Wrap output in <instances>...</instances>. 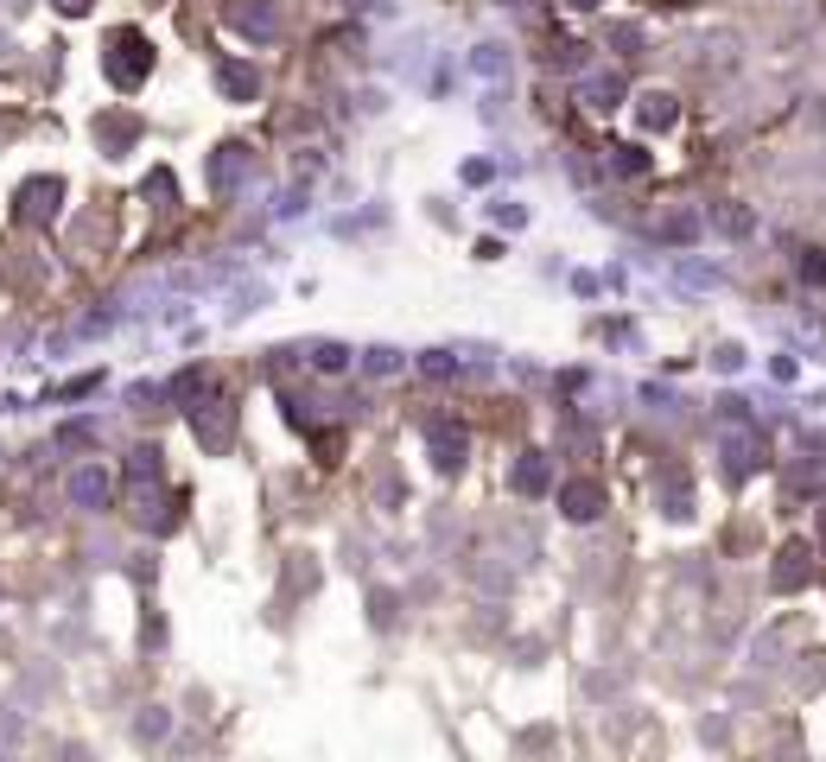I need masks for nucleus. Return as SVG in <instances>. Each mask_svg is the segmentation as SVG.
I'll list each match as a JSON object with an SVG mask.
<instances>
[{
  "mask_svg": "<svg viewBox=\"0 0 826 762\" xmlns=\"http://www.w3.org/2000/svg\"><path fill=\"white\" fill-rule=\"evenodd\" d=\"M102 71H108L121 90H133V83H141V77L153 71V51H147V39L121 26V32L108 39V51H102Z\"/></svg>",
  "mask_w": 826,
  "mask_h": 762,
  "instance_id": "f257e3e1",
  "label": "nucleus"
},
{
  "mask_svg": "<svg viewBox=\"0 0 826 762\" xmlns=\"http://www.w3.org/2000/svg\"><path fill=\"white\" fill-rule=\"evenodd\" d=\"M57 197H64V184H57V178H32V184L20 191V217H26V223L57 217Z\"/></svg>",
  "mask_w": 826,
  "mask_h": 762,
  "instance_id": "f03ea898",
  "label": "nucleus"
},
{
  "mask_svg": "<svg viewBox=\"0 0 826 762\" xmlns=\"http://www.w3.org/2000/svg\"><path fill=\"white\" fill-rule=\"evenodd\" d=\"M229 426H236V420H229V407H211V413L191 407V432H197L203 445H211V451H223V445H229Z\"/></svg>",
  "mask_w": 826,
  "mask_h": 762,
  "instance_id": "7ed1b4c3",
  "label": "nucleus"
},
{
  "mask_svg": "<svg viewBox=\"0 0 826 762\" xmlns=\"http://www.w3.org/2000/svg\"><path fill=\"white\" fill-rule=\"evenodd\" d=\"M560 509H566L572 521H591V515L604 509V490H598V483H566V490H560Z\"/></svg>",
  "mask_w": 826,
  "mask_h": 762,
  "instance_id": "20e7f679",
  "label": "nucleus"
},
{
  "mask_svg": "<svg viewBox=\"0 0 826 762\" xmlns=\"http://www.w3.org/2000/svg\"><path fill=\"white\" fill-rule=\"evenodd\" d=\"M426 439H433V458H439V470H452V464H464V432H458V426H445V420H433V426H426Z\"/></svg>",
  "mask_w": 826,
  "mask_h": 762,
  "instance_id": "39448f33",
  "label": "nucleus"
},
{
  "mask_svg": "<svg viewBox=\"0 0 826 762\" xmlns=\"http://www.w3.org/2000/svg\"><path fill=\"white\" fill-rule=\"evenodd\" d=\"M71 502H77V509H102V502H108V476H102L96 464L71 476Z\"/></svg>",
  "mask_w": 826,
  "mask_h": 762,
  "instance_id": "423d86ee",
  "label": "nucleus"
},
{
  "mask_svg": "<svg viewBox=\"0 0 826 762\" xmlns=\"http://www.w3.org/2000/svg\"><path fill=\"white\" fill-rule=\"evenodd\" d=\"M515 490H521V496H540V490H546V458H540V451H528V458L515 464Z\"/></svg>",
  "mask_w": 826,
  "mask_h": 762,
  "instance_id": "0eeeda50",
  "label": "nucleus"
},
{
  "mask_svg": "<svg viewBox=\"0 0 826 762\" xmlns=\"http://www.w3.org/2000/svg\"><path fill=\"white\" fill-rule=\"evenodd\" d=\"M223 90H229L236 102H254V90H261V77L248 71V64H223Z\"/></svg>",
  "mask_w": 826,
  "mask_h": 762,
  "instance_id": "6e6552de",
  "label": "nucleus"
},
{
  "mask_svg": "<svg viewBox=\"0 0 826 762\" xmlns=\"http://www.w3.org/2000/svg\"><path fill=\"white\" fill-rule=\"evenodd\" d=\"M642 121H649V127H667V121H674V96H661V90L642 96Z\"/></svg>",
  "mask_w": 826,
  "mask_h": 762,
  "instance_id": "1a4fd4ad",
  "label": "nucleus"
},
{
  "mask_svg": "<svg viewBox=\"0 0 826 762\" xmlns=\"http://www.w3.org/2000/svg\"><path fill=\"white\" fill-rule=\"evenodd\" d=\"M96 141H108V147H127V141H133V121H127V115H115V121H96Z\"/></svg>",
  "mask_w": 826,
  "mask_h": 762,
  "instance_id": "9d476101",
  "label": "nucleus"
},
{
  "mask_svg": "<svg viewBox=\"0 0 826 762\" xmlns=\"http://www.w3.org/2000/svg\"><path fill=\"white\" fill-rule=\"evenodd\" d=\"M585 96H591V108H616V96H624V83H616V77H598V83H591Z\"/></svg>",
  "mask_w": 826,
  "mask_h": 762,
  "instance_id": "9b49d317",
  "label": "nucleus"
},
{
  "mask_svg": "<svg viewBox=\"0 0 826 762\" xmlns=\"http://www.w3.org/2000/svg\"><path fill=\"white\" fill-rule=\"evenodd\" d=\"M649 159H642V147H616V172H642Z\"/></svg>",
  "mask_w": 826,
  "mask_h": 762,
  "instance_id": "f8f14e48",
  "label": "nucleus"
},
{
  "mask_svg": "<svg viewBox=\"0 0 826 762\" xmlns=\"http://www.w3.org/2000/svg\"><path fill=\"white\" fill-rule=\"evenodd\" d=\"M369 369L375 375H394V350H369Z\"/></svg>",
  "mask_w": 826,
  "mask_h": 762,
  "instance_id": "ddd939ff",
  "label": "nucleus"
},
{
  "mask_svg": "<svg viewBox=\"0 0 826 762\" xmlns=\"http://www.w3.org/2000/svg\"><path fill=\"white\" fill-rule=\"evenodd\" d=\"M57 7H64V13H83V7H90V0H57Z\"/></svg>",
  "mask_w": 826,
  "mask_h": 762,
  "instance_id": "4468645a",
  "label": "nucleus"
},
{
  "mask_svg": "<svg viewBox=\"0 0 826 762\" xmlns=\"http://www.w3.org/2000/svg\"><path fill=\"white\" fill-rule=\"evenodd\" d=\"M572 7H598V0H572Z\"/></svg>",
  "mask_w": 826,
  "mask_h": 762,
  "instance_id": "2eb2a0df",
  "label": "nucleus"
}]
</instances>
